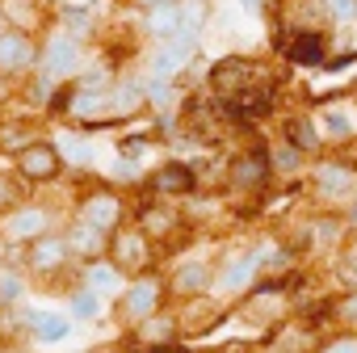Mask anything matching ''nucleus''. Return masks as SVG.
<instances>
[{"label": "nucleus", "mask_w": 357, "mask_h": 353, "mask_svg": "<svg viewBox=\"0 0 357 353\" xmlns=\"http://www.w3.org/2000/svg\"><path fill=\"white\" fill-rule=\"evenodd\" d=\"M63 168H68V164H63L55 139H34V143H26V147L13 156V176H17V181H26V186L59 181Z\"/></svg>", "instance_id": "1"}, {"label": "nucleus", "mask_w": 357, "mask_h": 353, "mask_svg": "<svg viewBox=\"0 0 357 353\" xmlns=\"http://www.w3.org/2000/svg\"><path fill=\"white\" fill-rule=\"evenodd\" d=\"M38 68V43L22 26L0 30V80H22Z\"/></svg>", "instance_id": "2"}, {"label": "nucleus", "mask_w": 357, "mask_h": 353, "mask_svg": "<svg viewBox=\"0 0 357 353\" xmlns=\"http://www.w3.org/2000/svg\"><path fill=\"white\" fill-rule=\"evenodd\" d=\"M80 63H84V47H80L76 38H68V34H51V38L38 47V76L51 80V84L76 76Z\"/></svg>", "instance_id": "3"}, {"label": "nucleus", "mask_w": 357, "mask_h": 353, "mask_svg": "<svg viewBox=\"0 0 357 353\" xmlns=\"http://www.w3.org/2000/svg\"><path fill=\"white\" fill-rule=\"evenodd\" d=\"M0 232H5V244H34L51 236V211L38 202H22L9 219H0Z\"/></svg>", "instance_id": "4"}, {"label": "nucleus", "mask_w": 357, "mask_h": 353, "mask_svg": "<svg viewBox=\"0 0 357 353\" xmlns=\"http://www.w3.org/2000/svg\"><path fill=\"white\" fill-rule=\"evenodd\" d=\"M76 223H84V227H93V232H101V236H114L118 223H122V198H118L114 190L89 194V198L76 206Z\"/></svg>", "instance_id": "5"}, {"label": "nucleus", "mask_w": 357, "mask_h": 353, "mask_svg": "<svg viewBox=\"0 0 357 353\" xmlns=\"http://www.w3.org/2000/svg\"><path fill=\"white\" fill-rule=\"evenodd\" d=\"M68 261H72V253H68V240H63V232H51V236H43V240L26 244L22 269H26V273H38V278H47V273H59V269H68Z\"/></svg>", "instance_id": "6"}, {"label": "nucleus", "mask_w": 357, "mask_h": 353, "mask_svg": "<svg viewBox=\"0 0 357 353\" xmlns=\"http://www.w3.org/2000/svg\"><path fill=\"white\" fill-rule=\"evenodd\" d=\"M105 244H109V257H105V261H109L118 273H139V269L151 265V244H147L143 232H114Z\"/></svg>", "instance_id": "7"}, {"label": "nucleus", "mask_w": 357, "mask_h": 353, "mask_svg": "<svg viewBox=\"0 0 357 353\" xmlns=\"http://www.w3.org/2000/svg\"><path fill=\"white\" fill-rule=\"evenodd\" d=\"M118 311H122L126 320H135V324L151 320V315L160 311V282H155V278H135V282L122 290Z\"/></svg>", "instance_id": "8"}, {"label": "nucleus", "mask_w": 357, "mask_h": 353, "mask_svg": "<svg viewBox=\"0 0 357 353\" xmlns=\"http://www.w3.org/2000/svg\"><path fill=\"white\" fill-rule=\"evenodd\" d=\"M194 47H198L194 34H176V38H168V43L151 55V76H155V84H164V80H172L176 72H181L185 59L194 55Z\"/></svg>", "instance_id": "9"}, {"label": "nucleus", "mask_w": 357, "mask_h": 353, "mask_svg": "<svg viewBox=\"0 0 357 353\" xmlns=\"http://www.w3.org/2000/svg\"><path fill=\"white\" fill-rule=\"evenodd\" d=\"M219 105H223V114L236 118V122H257V118H265V114L273 110V93H269V89H240V93L223 97Z\"/></svg>", "instance_id": "10"}, {"label": "nucleus", "mask_w": 357, "mask_h": 353, "mask_svg": "<svg viewBox=\"0 0 357 353\" xmlns=\"http://www.w3.org/2000/svg\"><path fill=\"white\" fill-rule=\"evenodd\" d=\"M26 328H30V336L38 340V345H59V340H68V332H72V320L68 315H59V311H30L26 315Z\"/></svg>", "instance_id": "11"}, {"label": "nucleus", "mask_w": 357, "mask_h": 353, "mask_svg": "<svg viewBox=\"0 0 357 353\" xmlns=\"http://www.w3.org/2000/svg\"><path fill=\"white\" fill-rule=\"evenodd\" d=\"M151 194H168V198H181V194H190L194 190V168L190 164H164V168H155L151 172Z\"/></svg>", "instance_id": "12"}, {"label": "nucleus", "mask_w": 357, "mask_h": 353, "mask_svg": "<svg viewBox=\"0 0 357 353\" xmlns=\"http://www.w3.org/2000/svg\"><path fill=\"white\" fill-rule=\"evenodd\" d=\"M84 290H93L97 299H109V294H118L122 290V273L109 265V261H89L84 265Z\"/></svg>", "instance_id": "13"}, {"label": "nucleus", "mask_w": 357, "mask_h": 353, "mask_svg": "<svg viewBox=\"0 0 357 353\" xmlns=\"http://www.w3.org/2000/svg\"><path fill=\"white\" fill-rule=\"evenodd\" d=\"M147 34H155V38H176L181 34V5L176 0H164V5H155V9H147Z\"/></svg>", "instance_id": "14"}, {"label": "nucleus", "mask_w": 357, "mask_h": 353, "mask_svg": "<svg viewBox=\"0 0 357 353\" xmlns=\"http://www.w3.org/2000/svg\"><path fill=\"white\" fill-rule=\"evenodd\" d=\"M63 240H68V253H72V257H89V261H97L101 248H105V236L93 232V227H84V223H72V227L63 232Z\"/></svg>", "instance_id": "15"}, {"label": "nucleus", "mask_w": 357, "mask_h": 353, "mask_svg": "<svg viewBox=\"0 0 357 353\" xmlns=\"http://www.w3.org/2000/svg\"><path fill=\"white\" fill-rule=\"evenodd\" d=\"M286 55H290V63H298V68H319V63H324V38L311 34V30H298V38L286 47Z\"/></svg>", "instance_id": "16"}, {"label": "nucleus", "mask_w": 357, "mask_h": 353, "mask_svg": "<svg viewBox=\"0 0 357 353\" xmlns=\"http://www.w3.org/2000/svg\"><path fill=\"white\" fill-rule=\"evenodd\" d=\"M211 84L219 89V97H231V93H240V89L248 84V68H244V59H223V63L211 72Z\"/></svg>", "instance_id": "17"}, {"label": "nucleus", "mask_w": 357, "mask_h": 353, "mask_svg": "<svg viewBox=\"0 0 357 353\" xmlns=\"http://www.w3.org/2000/svg\"><path fill=\"white\" fill-rule=\"evenodd\" d=\"M26 198H30L26 181H17L13 172H0V219H9V215H13Z\"/></svg>", "instance_id": "18"}, {"label": "nucleus", "mask_w": 357, "mask_h": 353, "mask_svg": "<svg viewBox=\"0 0 357 353\" xmlns=\"http://www.w3.org/2000/svg\"><path fill=\"white\" fill-rule=\"evenodd\" d=\"M55 147H59L63 164H72V168H89V164H93V147H89V139H80V135H59Z\"/></svg>", "instance_id": "19"}, {"label": "nucleus", "mask_w": 357, "mask_h": 353, "mask_svg": "<svg viewBox=\"0 0 357 353\" xmlns=\"http://www.w3.org/2000/svg\"><path fill=\"white\" fill-rule=\"evenodd\" d=\"M265 172H269V151H248V156L236 164V181H240V186H257Z\"/></svg>", "instance_id": "20"}, {"label": "nucleus", "mask_w": 357, "mask_h": 353, "mask_svg": "<svg viewBox=\"0 0 357 353\" xmlns=\"http://www.w3.org/2000/svg\"><path fill=\"white\" fill-rule=\"evenodd\" d=\"M34 126L30 122H0V151H22L26 143H34V135H30Z\"/></svg>", "instance_id": "21"}, {"label": "nucleus", "mask_w": 357, "mask_h": 353, "mask_svg": "<svg viewBox=\"0 0 357 353\" xmlns=\"http://www.w3.org/2000/svg\"><path fill=\"white\" fill-rule=\"evenodd\" d=\"M176 290H185V294H194V290H202L206 282H211V273H206V265L202 261H190V265H181L176 269Z\"/></svg>", "instance_id": "22"}, {"label": "nucleus", "mask_w": 357, "mask_h": 353, "mask_svg": "<svg viewBox=\"0 0 357 353\" xmlns=\"http://www.w3.org/2000/svg\"><path fill=\"white\" fill-rule=\"evenodd\" d=\"M176 227V215L172 211H164V206H143V236L151 232V236H164V232H172Z\"/></svg>", "instance_id": "23"}, {"label": "nucleus", "mask_w": 357, "mask_h": 353, "mask_svg": "<svg viewBox=\"0 0 357 353\" xmlns=\"http://www.w3.org/2000/svg\"><path fill=\"white\" fill-rule=\"evenodd\" d=\"M139 336L147 340V349H151V345H172V320H164V315L143 320V332H139Z\"/></svg>", "instance_id": "24"}, {"label": "nucleus", "mask_w": 357, "mask_h": 353, "mask_svg": "<svg viewBox=\"0 0 357 353\" xmlns=\"http://www.w3.org/2000/svg\"><path fill=\"white\" fill-rule=\"evenodd\" d=\"M252 273H257V261H252V257H244V261H231V265L223 269V286H227V290H236V286H244Z\"/></svg>", "instance_id": "25"}, {"label": "nucleus", "mask_w": 357, "mask_h": 353, "mask_svg": "<svg viewBox=\"0 0 357 353\" xmlns=\"http://www.w3.org/2000/svg\"><path fill=\"white\" fill-rule=\"evenodd\" d=\"M97 311H101V299L80 286V290L72 294V315H76V320H97Z\"/></svg>", "instance_id": "26"}, {"label": "nucleus", "mask_w": 357, "mask_h": 353, "mask_svg": "<svg viewBox=\"0 0 357 353\" xmlns=\"http://www.w3.org/2000/svg\"><path fill=\"white\" fill-rule=\"evenodd\" d=\"M324 130L336 135V139H349V135H353V122H349L344 110H328V114H324Z\"/></svg>", "instance_id": "27"}, {"label": "nucleus", "mask_w": 357, "mask_h": 353, "mask_svg": "<svg viewBox=\"0 0 357 353\" xmlns=\"http://www.w3.org/2000/svg\"><path fill=\"white\" fill-rule=\"evenodd\" d=\"M17 294H22V273H13V269H5L0 273V303H17Z\"/></svg>", "instance_id": "28"}, {"label": "nucleus", "mask_w": 357, "mask_h": 353, "mask_svg": "<svg viewBox=\"0 0 357 353\" xmlns=\"http://www.w3.org/2000/svg\"><path fill=\"white\" fill-rule=\"evenodd\" d=\"M290 143L294 147H303V151H311L319 139H315V126L311 122H290Z\"/></svg>", "instance_id": "29"}, {"label": "nucleus", "mask_w": 357, "mask_h": 353, "mask_svg": "<svg viewBox=\"0 0 357 353\" xmlns=\"http://www.w3.org/2000/svg\"><path fill=\"white\" fill-rule=\"evenodd\" d=\"M319 186H324L328 194H332V190H344V186H349V172H344V168L324 164V168H319Z\"/></svg>", "instance_id": "30"}, {"label": "nucleus", "mask_w": 357, "mask_h": 353, "mask_svg": "<svg viewBox=\"0 0 357 353\" xmlns=\"http://www.w3.org/2000/svg\"><path fill=\"white\" fill-rule=\"evenodd\" d=\"M328 9H332L340 22H349V17L357 13V0H328Z\"/></svg>", "instance_id": "31"}, {"label": "nucleus", "mask_w": 357, "mask_h": 353, "mask_svg": "<svg viewBox=\"0 0 357 353\" xmlns=\"http://www.w3.org/2000/svg\"><path fill=\"white\" fill-rule=\"evenodd\" d=\"M294 160H298V156H294L290 147H282V151H278V168H294Z\"/></svg>", "instance_id": "32"}, {"label": "nucleus", "mask_w": 357, "mask_h": 353, "mask_svg": "<svg viewBox=\"0 0 357 353\" xmlns=\"http://www.w3.org/2000/svg\"><path fill=\"white\" fill-rule=\"evenodd\" d=\"M143 353H185L181 345H151V349H143Z\"/></svg>", "instance_id": "33"}, {"label": "nucleus", "mask_w": 357, "mask_h": 353, "mask_svg": "<svg viewBox=\"0 0 357 353\" xmlns=\"http://www.w3.org/2000/svg\"><path fill=\"white\" fill-rule=\"evenodd\" d=\"M328 353H357V345H349V340H340V345H332Z\"/></svg>", "instance_id": "34"}, {"label": "nucleus", "mask_w": 357, "mask_h": 353, "mask_svg": "<svg viewBox=\"0 0 357 353\" xmlns=\"http://www.w3.org/2000/svg\"><path fill=\"white\" fill-rule=\"evenodd\" d=\"M240 5H244L248 13H261V0H240Z\"/></svg>", "instance_id": "35"}, {"label": "nucleus", "mask_w": 357, "mask_h": 353, "mask_svg": "<svg viewBox=\"0 0 357 353\" xmlns=\"http://www.w3.org/2000/svg\"><path fill=\"white\" fill-rule=\"evenodd\" d=\"M139 5H143V9H155V5H164V0H139Z\"/></svg>", "instance_id": "36"}, {"label": "nucleus", "mask_w": 357, "mask_h": 353, "mask_svg": "<svg viewBox=\"0 0 357 353\" xmlns=\"http://www.w3.org/2000/svg\"><path fill=\"white\" fill-rule=\"evenodd\" d=\"M344 315H357V303H344Z\"/></svg>", "instance_id": "37"}]
</instances>
